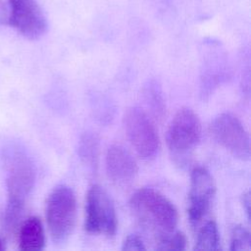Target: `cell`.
<instances>
[{
  "mask_svg": "<svg viewBox=\"0 0 251 251\" xmlns=\"http://www.w3.org/2000/svg\"><path fill=\"white\" fill-rule=\"evenodd\" d=\"M129 208L140 226L156 239V243L175 232L178 222L177 210L160 192L152 188L135 191L129 200Z\"/></svg>",
  "mask_w": 251,
  "mask_h": 251,
  "instance_id": "6da1fadb",
  "label": "cell"
},
{
  "mask_svg": "<svg viewBox=\"0 0 251 251\" xmlns=\"http://www.w3.org/2000/svg\"><path fill=\"white\" fill-rule=\"evenodd\" d=\"M8 203L4 217L6 229L9 231L19 224L35 180V171L27 155L21 150L10 151L6 157Z\"/></svg>",
  "mask_w": 251,
  "mask_h": 251,
  "instance_id": "7a4b0ae2",
  "label": "cell"
},
{
  "mask_svg": "<svg viewBox=\"0 0 251 251\" xmlns=\"http://www.w3.org/2000/svg\"><path fill=\"white\" fill-rule=\"evenodd\" d=\"M201 123L188 108L179 109L171 121L166 139L169 151L177 164H184L201 138Z\"/></svg>",
  "mask_w": 251,
  "mask_h": 251,
  "instance_id": "3957f363",
  "label": "cell"
},
{
  "mask_svg": "<svg viewBox=\"0 0 251 251\" xmlns=\"http://www.w3.org/2000/svg\"><path fill=\"white\" fill-rule=\"evenodd\" d=\"M46 221L54 241L62 242L72 234L76 221V198L67 185L55 187L46 201Z\"/></svg>",
  "mask_w": 251,
  "mask_h": 251,
  "instance_id": "277c9868",
  "label": "cell"
},
{
  "mask_svg": "<svg viewBox=\"0 0 251 251\" xmlns=\"http://www.w3.org/2000/svg\"><path fill=\"white\" fill-rule=\"evenodd\" d=\"M124 126L136 154L143 160L154 159L160 149V139L147 114L138 107L128 108L124 116Z\"/></svg>",
  "mask_w": 251,
  "mask_h": 251,
  "instance_id": "5b68a950",
  "label": "cell"
},
{
  "mask_svg": "<svg viewBox=\"0 0 251 251\" xmlns=\"http://www.w3.org/2000/svg\"><path fill=\"white\" fill-rule=\"evenodd\" d=\"M117 226L118 220L111 197L101 186H91L85 201V230L93 234L113 236Z\"/></svg>",
  "mask_w": 251,
  "mask_h": 251,
  "instance_id": "8992f818",
  "label": "cell"
},
{
  "mask_svg": "<svg viewBox=\"0 0 251 251\" xmlns=\"http://www.w3.org/2000/svg\"><path fill=\"white\" fill-rule=\"evenodd\" d=\"M213 138L232 156L246 161L250 158V139L241 122L230 113L217 116L211 126Z\"/></svg>",
  "mask_w": 251,
  "mask_h": 251,
  "instance_id": "52a82bcc",
  "label": "cell"
},
{
  "mask_svg": "<svg viewBox=\"0 0 251 251\" xmlns=\"http://www.w3.org/2000/svg\"><path fill=\"white\" fill-rule=\"evenodd\" d=\"M216 193L211 174L203 167H196L190 176L187 215L190 226L196 227L210 211Z\"/></svg>",
  "mask_w": 251,
  "mask_h": 251,
  "instance_id": "ba28073f",
  "label": "cell"
},
{
  "mask_svg": "<svg viewBox=\"0 0 251 251\" xmlns=\"http://www.w3.org/2000/svg\"><path fill=\"white\" fill-rule=\"evenodd\" d=\"M9 24L29 39L41 37L47 30V20L35 0H9Z\"/></svg>",
  "mask_w": 251,
  "mask_h": 251,
  "instance_id": "9c48e42d",
  "label": "cell"
},
{
  "mask_svg": "<svg viewBox=\"0 0 251 251\" xmlns=\"http://www.w3.org/2000/svg\"><path fill=\"white\" fill-rule=\"evenodd\" d=\"M106 172L109 178L117 184H126L134 179L138 167L131 154L122 145L109 147L105 158Z\"/></svg>",
  "mask_w": 251,
  "mask_h": 251,
  "instance_id": "30bf717a",
  "label": "cell"
},
{
  "mask_svg": "<svg viewBox=\"0 0 251 251\" xmlns=\"http://www.w3.org/2000/svg\"><path fill=\"white\" fill-rule=\"evenodd\" d=\"M45 245V234L42 223L37 217L25 220L19 234V248L21 250H41Z\"/></svg>",
  "mask_w": 251,
  "mask_h": 251,
  "instance_id": "8fae6325",
  "label": "cell"
},
{
  "mask_svg": "<svg viewBox=\"0 0 251 251\" xmlns=\"http://www.w3.org/2000/svg\"><path fill=\"white\" fill-rule=\"evenodd\" d=\"M194 250H220L221 241L218 226L215 221L207 222L198 231Z\"/></svg>",
  "mask_w": 251,
  "mask_h": 251,
  "instance_id": "7c38bea8",
  "label": "cell"
},
{
  "mask_svg": "<svg viewBox=\"0 0 251 251\" xmlns=\"http://www.w3.org/2000/svg\"><path fill=\"white\" fill-rule=\"evenodd\" d=\"M78 153L80 159L87 166L90 168L96 167L99 153V141L95 134L85 133L81 137L79 141Z\"/></svg>",
  "mask_w": 251,
  "mask_h": 251,
  "instance_id": "4fadbf2b",
  "label": "cell"
},
{
  "mask_svg": "<svg viewBox=\"0 0 251 251\" xmlns=\"http://www.w3.org/2000/svg\"><path fill=\"white\" fill-rule=\"evenodd\" d=\"M231 251L251 250V235L248 229L238 225L232 228L230 236V247Z\"/></svg>",
  "mask_w": 251,
  "mask_h": 251,
  "instance_id": "5bb4252c",
  "label": "cell"
},
{
  "mask_svg": "<svg viewBox=\"0 0 251 251\" xmlns=\"http://www.w3.org/2000/svg\"><path fill=\"white\" fill-rule=\"evenodd\" d=\"M145 96L155 116L158 118L163 117V114L165 111L164 100H163L160 88L155 82H150L149 85L146 87Z\"/></svg>",
  "mask_w": 251,
  "mask_h": 251,
  "instance_id": "9a60e30c",
  "label": "cell"
},
{
  "mask_svg": "<svg viewBox=\"0 0 251 251\" xmlns=\"http://www.w3.org/2000/svg\"><path fill=\"white\" fill-rule=\"evenodd\" d=\"M186 247V237L181 231H175L168 237L157 242L155 250L168 251V250H184Z\"/></svg>",
  "mask_w": 251,
  "mask_h": 251,
  "instance_id": "2e32d148",
  "label": "cell"
},
{
  "mask_svg": "<svg viewBox=\"0 0 251 251\" xmlns=\"http://www.w3.org/2000/svg\"><path fill=\"white\" fill-rule=\"evenodd\" d=\"M122 250L124 251H129V250H136V251H142L146 250V247L144 245V242L142 239L136 235V234H129L127 235L122 245Z\"/></svg>",
  "mask_w": 251,
  "mask_h": 251,
  "instance_id": "e0dca14e",
  "label": "cell"
},
{
  "mask_svg": "<svg viewBox=\"0 0 251 251\" xmlns=\"http://www.w3.org/2000/svg\"><path fill=\"white\" fill-rule=\"evenodd\" d=\"M242 205L243 208L245 209V212L247 214V217L249 219V214H250V193L247 191L242 195Z\"/></svg>",
  "mask_w": 251,
  "mask_h": 251,
  "instance_id": "ac0fdd59",
  "label": "cell"
},
{
  "mask_svg": "<svg viewBox=\"0 0 251 251\" xmlns=\"http://www.w3.org/2000/svg\"><path fill=\"white\" fill-rule=\"evenodd\" d=\"M6 247H5V241L0 237V251L1 250H4Z\"/></svg>",
  "mask_w": 251,
  "mask_h": 251,
  "instance_id": "d6986e66",
  "label": "cell"
}]
</instances>
